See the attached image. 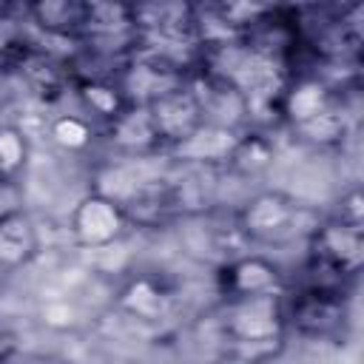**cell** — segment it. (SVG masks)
<instances>
[{
  "instance_id": "cell-1",
  "label": "cell",
  "mask_w": 364,
  "mask_h": 364,
  "mask_svg": "<svg viewBox=\"0 0 364 364\" xmlns=\"http://www.w3.org/2000/svg\"><path fill=\"white\" fill-rule=\"evenodd\" d=\"M222 353L233 364H273L287 347L284 296L228 299L219 313Z\"/></svg>"
},
{
  "instance_id": "cell-2",
  "label": "cell",
  "mask_w": 364,
  "mask_h": 364,
  "mask_svg": "<svg viewBox=\"0 0 364 364\" xmlns=\"http://www.w3.org/2000/svg\"><path fill=\"white\" fill-rule=\"evenodd\" d=\"M318 219L321 216L299 196L264 188L242 202L236 210V230L250 245H290L296 239H310Z\"/></svg>"
},
{
  "instance_id": "cell-3",
  "label": "cell",
  "mask_w": 364,
  "mask_h": 364,
  "mask_svg": "<svg viewBox=\"0 0 364 364\" xmlns=\"http://www.w3.org/2000/svg\"><path fill=\"white\" fill-rule=\"evenodd\" d=\"M284 324L304 338L327 341L344 333L347 324V304L338 287L330 284H310L299 290L290 301H284Z\"/></svg>"
},
{
  "instance_id": "cell-4",
  "label": "cell",
  "mask_w": 364,
  "mask_h": 364,
  "mask_svg": "<svg viewBox=\"0 0 364 364\" xmlns=\"http://www.w3.org/2000/svg\"><path fill=\"white\" fill-rule=\"evenodd\" d=\"M128 225L131 222L125 216V208L94 188L85 196H80L68 213V236L77 247L94 253L114 247L125 236Z\"/></svg>"
},
{
  "instance_id": "cell-5",
  "label": "cell",
  "mask_w": 364,
  "mask_h": 364,
  "mask_svg": "<svg viewBox=\"0 0 364 364\" xmlns=\"http://www.w3.org/2000/svg\"><path fill=\"white\" fill-rule=\"evenodd\" d=\"M307 242L318 270L333 273L338 282L358 276L364 264V228H350L330 216L318 219Z\"/></svg>"
},
{
  "instance_id": "cell-6",
  "label": "cell",
  "mask_w": 364,
  "mask_h": 364,
  "mask_svg": "<svg viewBox=\"0 0 364 364\" xmlns=\"http://www.w3.org/2000/svg\"><path fill=\"white\" fill-rule=\"evenodd\" d=\"M216 284L222 301L250 296H284V273L264 253H236L219 264Z\"/></svg>"
},
{
  "instance_id": "cell-7",
  "label": "cell",
  "mask_w": 364,
  "mask_h": 364,
  "mask_svg": "<svg viewBox=\"0 0 364 364\" xmlns=\"http://www.w3.org/2000/svg\"><path fill=\"white\" fill-rule=\"evenodd\" d=\"M148 114H151L154 131L159 136L162 154H168L171 148L182 145L205 122L202 108H199V102H196V97L191 94L188 85H179V88L156 97L148 105Z\"/></svg>"
},
{
  "instance_id": "cell-8",
  "label": "cell",
  "mask_w": 364,
  "mask_h": 364,
  "mask_svg": "<svg viewBox=\"0 0 364 364\" xmlns=\"http://www.w3.org/2000/svg\"><path fill=\"white\" fill-rule=\"evenodd\" d=\"M105 139L117 151V156H125V159H142V156L162 154L148 105H125L111 122H105Z\"/></svg>"
},
{
  "instance_id": "cell-9",
  "label": "cell",
  "mask_w": 364,
  "mask_h": 364,
  "mask_svg": "<svg viewBox=\"0 0 364 364\" xmlns=\"http://www.w3.org/2000/svg\"><path fill=\"white\" fill-rule=\"evenodd\" d=\"M43 236L34 216L14 205L0 210V273L20 270L40 256Z\"/></svg>"
},
{
  "instance_id": "cell-10",
  "label": "cell",
  "mask_w": 364,
  "mask_h": 364,
  "mask_svg": "<svg viewBox=\"0 0 364 364\" xmlns=\"http://www.w3.org/2000/svg\"><path fill=\"white\" fill-rule=\"evenodd\" d=\"M117 310L134 321H142V324H156L162 321L171 307H173V293L168 290V284L159 279V276H151V273H139V276H131L117 299H114Z\"/></svg>"
},
{
  "instance_id": "cell-11",
  "label": "cell",
  "mask_w": 364,
  "mask_h": 364,
  "mask_svg": "<svg viewBox=\"0 0 364 364\" xmlns=\"http://www.w3.org/2000/svg\"><path fill=\"white\" fill-rule=\"evenodd\" d=\"M336 102H338L336 85H330L318 74H304L284 85V94L279 102V117L287 122V128H299V125L310 122L313 117L324 114Z\"/></svg>"
},
{
  "instance_id": "cell-12",
  "label": "cell",
  "mask_w": 364,
  "mask_h": 364,
  "mask_svg": "<svg viewBox=\"0 0 364 364\" xmlns=\"http://www.w3.org/2000/svg\"><path fill=\"white\" fill-rule=\"evenodd\" d=\"M236 139H239V131L202 122L182 145L171 148L165 156L168 159H176V162H185V165H202V168L225 165L228 168V159L233 154Z\"/></svg>"
},
{
  "instance_id": "cell-13",
  "label": "cell",
  "mask_w": 364,
  "mask_h": 364,
  "mask_svg": "<svg viewBox=\"0 0 364 364\" xmlns=\"http://www.w3.org/2000/svg\"><path fill=\"white\" fill-rule=\"evenodd\" d=\"M23 14L46 37H82L85 3H74V0H40V3L26 6Z\"/></svg>"
},
{
  "instance_id": "cell-14",
  "label": "cell",
  "mask_w": 364,
  "mask_h": 364,
  "mask_svg": "<svg viewBox=\"0 0 364 364\" xmlns=\"http://www.w3.org/2000/svg\"><path fill=\"white\" fill-rule=\"evenodd\" d=\"M276 162V142L259 128H242L228 159V168L242 176H256Z\"/></svg>"
},
{
  "instance_id": "cell-15",
  "label": "cell",
  "mask_w": 364,
  "mask_h": 364,
  "mask_svg": "<svg viewBox=\"0 0 364 364\" xmlns=\"http://www.w3.org/2000/svg\"><path fill=\"white\" fill-rule=\"evenodd\" d=\"M46 134L65 154H85L97 142V128H94L91 117L71 114V111L48 117L46 119Z\"/></svg>"
},
{
  "instance_id": "cell-16",
  "label": "cell",
  "mask_w": 364,
  "mask_h": 364,
  "mask_svg": "<svg viewBox=\"0 0 364 364\" xmlns=\"http://www.w3.org/2000/svg\"><path fill=\"white\" fill-rule=\"evenodd\" d=\"M301 142L313 145V148H336L344 142L347 131H350V119H347V111L341 108V100L336 105H330L324 114L313 117L310 122L299 125V128H290Z\"/></svg>"
},
{
  "instance_id": "cell-17",
  "label": "cell",
  "mask_w": 364,
  "mask_h": 364,
  "mask_svg": "<svg viewBox=\"0 0 364 364\" xmlns=\"http://www.w3.org/2000/svg\"><path fill=\"white\" fill-rule=\"evenodd\" d=\"M31 142L23 125L0 122V185H14L28 165Z\"/></svg>"
},
{
  "instance_id": "cell-18",
  "label": "cell",
  "mask_w": 364,
  "mask_h": 364,
  "mask_svg": "<svg viewBox=\"0 0 364 364\" xmlns=\"http://www.w3.org/2000/svg\"><path fill=\"white\" fill-rule=\"evenodd\" d=\"M80 100H82V108L85 114L102 119V122H111L128 102L117 85V80H108V77H94V80H82L80 82Z\"/></svg>"
},
{
  "instance_id": "cell-19",
  "label": "cell",
  "mask_w": 364,
  "mask_h": 364,
  "mask_svg": "<svg viewBox=\"0 0 364 364\" xmlns=\"http://www.w3.org/2000/svg\"><path fill=\"white\" fill-rule=\"evenodd\" d=\"M333 219H338V222H344L350 228H364V196H361L358 185L347 188L338 196V208H336Z\"/></svg>"
},
{
  "instance_id": "cell-20",
  "label": "cell",
  "mask_w": 364,
  "mask_h": 364,
  "mask_svg": "<svg viewBox=\"0 0 364 364\" xmlns=\"http://www.w3.org/2000/svg\"><path fill=\"white\" fill-rule=\"evenodd\" d=\"M17 353H20V336L11 327L0 324V364H11Z\"/></svg>"
},
{
  "instance_id": "cell-21",
  "label": "cell",
  "mask_w": 364,
  "mask_h": 364,
  "mask_svg": "<svg viewBox=\"0 0 364 364\" xmlns=\"http://www.w3.org/2000/svg\"><path fill=\"white\" fill-rule=\"evenodd\" d=\"M23 364H74V361H68L63 355H54V353H37V355L23 358Z\"/></svg>"
}]
</instances>
